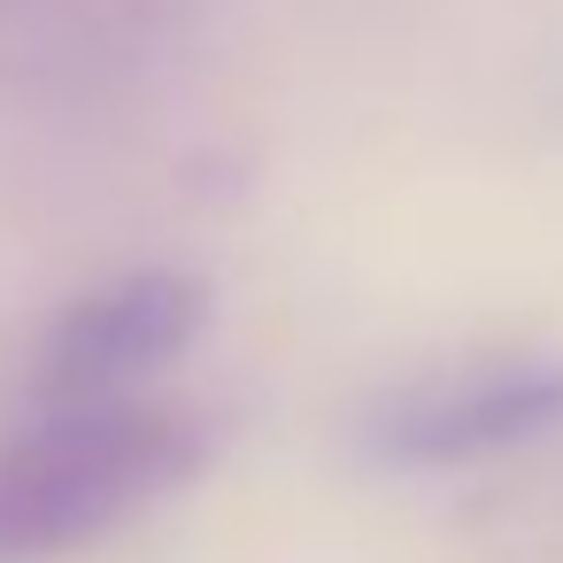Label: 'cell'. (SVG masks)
<instances>
[{
    "label": "cell",
    "mask_w": 563,
    "mask_h": 563,
    "mask_svg": "<svg viewBox=\"0 0 563 563\" xmlns=\"http://www.w3.org/2000/svg\"><path fill=\"white\" fill-rule=\"evenodd\" d=\"M209 324V286L186 271H132L93 294H78L32 355V394L47 409H93L124 401L132 378L178 363Z\"/></svg>",
    "instance_id": "2"
},
{
    "label": "cell",
    "mask_w": 563,
    "mask_h": 563,
    "mask_svg": "<svg viewBox=\"0 0 563 563\" xmlns=\"http://www.w3.org/2000/svg\"><path fill=\"white\" fill-rule=\"evenodd\" d=\"M563 424V363H478L417 378L371 409V455L394 471H448L501 448H525Z\"/></svg>",
    "instance_id": "3"
},
{
    "label": "cell",
    "mask_w": 563,
    "mask_h": 563,
    "mask_svg": "<svg viewBox=\"0 0 563 563\" xmlns=\"http://www.w3.org/2000/svg\"><path fill=\"white\" fill-rule=\"evenodd\" d=\"M209 455V432L186 409L93 401L47 409L0 448V563H55L132 525L147 501L186 486Z\"/></svg>",
    "instance_id": "1"
}]
</instances>
